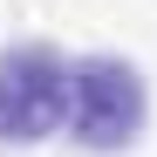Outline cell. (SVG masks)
Returning <instances> with one entry per match:
<instances>
[{
    "label": "cell",
    "mask_w": 157,
    "mask_h": 157,
    "mask_svg": "<svg viewBox=\"0 0 157 157\" xmlns=\"http://www.w3.org/2000/svg\"><path fill=\"white\" fill-rule=\"evenodd\" d=\"M62 96H68V75H55L48 55L0 62V130L7 137H41L62 116Z\"/></svg>",
    "instance_id": "6da1fadb"
}]
</instances>
